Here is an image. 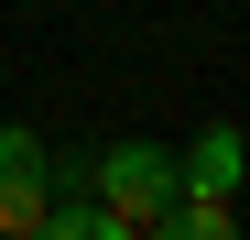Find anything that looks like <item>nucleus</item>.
I'll list each match as a JSON object with an SVG mask.
<instances>
[{
	"label": "nucleus",
	"instance_id": "obj_1",
	"mask_svg": "<svg viewBox=\"0 0 250 240\" xmlns=\"http://www.w3.org/2000/svg\"><path fill=\"white\" fill-rule=\"evenodd\" d=\"M87 186H98V208H109V229L120 240H163V208H174V153L163 142H109V153H87Z\"/></svg>",
	"mask_w": 250,
	"mask_h": 240
},
{
	"label": "nucleus",
	"instance_id": "obj_2",
	"mask_svg": "<svg viewBox=\"0 0 250 240\" xmlns=\"http://www.w3.org/2000/svg\"><path fill=\"white\" fill-rule=\"evenodd\" d=\"M33 229H44V142L0 120V240H33Z\"/></svg>",
	"mask_w": 250,
	"mask_h": 240
},
{
	"label": "nucleus",
	"instance_id": "obj_3",
	"mask_svg": "<svg viewBox=\"0 0 250 240\" xmlns=\"http://www.w3.org/2000/svg\"><path fill=\"white\" fill-rule=\"evenodd\" d=\"M174 175H185L196 196H239V175H250V142H239V120H207V131L174 153Z\"/></svg>",
	"mask_w": 250,
	"mask_h": 240
}]
</instances>
